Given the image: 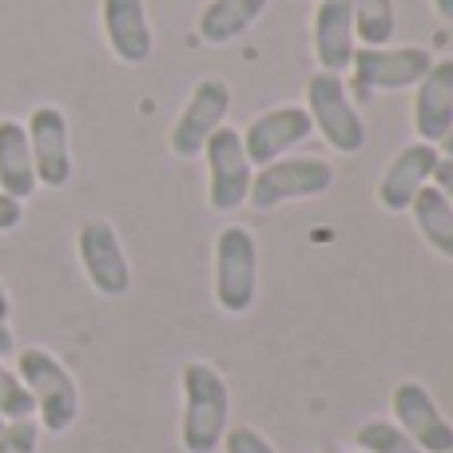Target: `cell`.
I'll return each instance as SVG.
<instances>
[{
  "instance_id": "obj_6",
  "label": "cell",
  "mask_w": 453,
  "mask_h": 453,
  "mask_svg": "<svg viewBox=\"0 0 453 453\" xmlns=\"http://www.w3.org/2000/svg\"><path fill=\"white\" fill-rule=\"evenodd\" d=\"M434 68V56L418 44L402 48H362L350 60V92H398V88H418L422 76Z\"/></svg>"
},
{
  "instance_id": "obj_22",
  "label": "cell",
  "mask_w": 453,
  "mask_h": 453,
  "mask_svg": "<svg viewBox=\"0 0 453 453\" xmlns=\"http://www.w3.org/2000/svg\"><path fill=\"white\" fill-rule=\"evenodd\" d=\"M36 414V402H32L28 386L20 382V374L0 362V422H20V418Z\"/></svg>"
},
{
  "instance_id": "obj_5",
  "label": "cell",
  "mask_w": 453,
  "mask_h": 453,
  "mask_svg": "<svg viewBox=\"0 0 453 453\" xmlns=\"http://www.w3.org/2000/svg\"><path fill=\"white\" fill-rule=\"evenodd\" d=\"M306 116L338 156H354L366 148V124L350 100V88L334 72H314L306 80Z\"/></svg>"
},
{
  "instance_id": "obj_14",
  "label": "cell",
  "mask_w": 453,
  "mask_h": 453,
  "mask_svg": "<svg viewBox=\"0 0 453 453\" xmlns=\"http://www.w3.org/2000/svg\"><path fill=\"white\" fill-rule=\"evenodd\" d=\"M100 24L104 40L116 52V60L140 68L156 52V36H151L148 4L143 0H100Z\"/></svg>"
},
{
  "instance_id": "obj_4",
  "label": "cell",
  "mask_w": 453,
  "mask_h": 453,
  "mask_svg": "<svg viewBox=\"0 0 453 453\" xmlns=\"http://www.w3.org/2000/svg\"><path fill=\"white\" fill-rule=\"evenodd\" d=\"M334 188V167L319 156H282L274 164L258 167L250 180L247 203L255 211H274L282 203H298V199H319Z\"/></svg>"
},
{
  "instance_id": "obj_21",
  "label": "cell",
  "mask_w": 453,
  "mask_h": 453,
  "mask_svg": "<svg viewBox=\"0 0 453 453\" xmlns=\"http://www.w3.org/2000/svg\"><path fill=\"white\" fill-rule=\"evenodd\" d=\"M354 446H358V453H426L422 446H414L394 422H386V418H370V422H362L358 430H354Z\"/></svg>"
},
{
  "instance_id": "obj_9",
  "label": "cell",
  "mask_w": 453,
  "mask_h": 453,
  "mask_svg": "<svg viewBox=\"0 0 453 453\" xmlns=\"http://www.w3.org/2000/svg\"><path fill=\"white\" fill-rule=\"evenodd\" d=\"M76 255H80V266H84L96 295L124 298L127 290H132V263H127V250H124V242H119V231L108 219L80 223Z\"/></svg>"
},
{
  "instance_id": "obj_10",
  "label": "cell",
  "mask_w": 453,
  "mask_h": 453,
  "mask_svg": "<svg viewBox=\"0 0 453 453\" xmlns=\"http://www.w3.org/2000/svg\"><path fill=\"white\" fill-rule=\"evenodd\" d=\"M390 410H394V426L414 446H422L426 453H453V426L422 382L406 378V382L394 386Z\"/></svg>"
},
{
  "instance_id": "obj_11",
  "label": "cell",
  "mask_w": 453,
  "mask_h": 453,
  "mask_svg": "<svg viewBox=\"0 0 453 453\" xmlns=\"http://www.w3.org/2000/svg\"><path fill=\"white\" fill-rule=\"evenodd\" d=\"M242 151H247L250 167H266L274 159H282L287 151H295L298 143H306L314 135V124L306 116L303 104H282V108H271L263 116H255L247 127H242Z\"/></svg>"
},
{
  "instance_id": "obj_17",
  "label": "cell",
  "mask_w": 453,
  "mask_h": 453,
  "mask_svg": "<svg viewBox=\"0 0 453 453\" xmlns=\"http://www.w3.org/2000/svg\"><path fill=\"white\" fill-rule=\"evenodd\" d=\"M36 167H32L28 132L20 119H0V191L12 199H28L36 191Z\"/></svg>"
},
{
  "instance_id": "obj_1",
  "label": "cell",
  "mask_w": 453,
  "mask_h": 453,
  "mask_svg": "<svg viewBox=\"0 0 453 453\" xmlns=\"http://www.w3.org/2000/svg\"><path fill=\"white\" fill-rule=\"evenodd\" d=\"M183 418H180V446L183 453H215L223 446L226 422H231V390L226 378L211 362H183Z\"/></svg>"
},
{
  "instance_id": "obj_3",
  "label": "cell",
  "mask_w": 453,
  "mask_h": 453,
  "mask_svg": "<svg viewBox=\"0 0 453 453\" xmlns=\"http://www.w3.org/2000/svg\"><path fill=\"white\" fill-rule=\"evenodd\" d=\"M211 287L223 314H247L258 295V242L247 226L226 223L215 234Z\"/></svg>"
},
{
  "instance_id": "obj_28",
  "label": "cell",
  "mask_w": 453,
  "mask_h": 453,
  "mask_svg": "<svg viewBox=\"0 0 453 453\" xmlns=\"http://www.w3.org/2000/svg\"><path fill=\"white\" fill-rule=\"evenodd\" d=\"M434 8H438L441 20H449V24H453V0H434Z\"/></svg>"
},
{
  "instance_id": "obj_26",
  "label": "cell",
  "mask_w": 453,
  "mask_h": 453,
  "mask_svg": "<svg viewBox=\"0 0 453 453\" xmlns=\"http://www.w3.org/2000/svg\"><path fill=\"white\" fill-rule=\"evenodd\" d=\"M20 219H24V203L0 191V231H16V226H20Z\"/></svg>"
},
{
  "instance_id": "obj_13",
  "label": "cell",
  "mask_w": 453,
  "mask_h": 453,
  "mask_svg": "<svg viewBox=\"0 0 453 453\" xmlns=\"http://www.w3.org/2000/svg\"><path fill=\"white\" fill-rule=\"evenodd\" d=\"M438 159H441V151L434 148V143H422V140L406 143V148L390 159V167L382 172V180H378V207L390 211V215L410 211V203L418 199V191L434 180Z\"/></svg>"
},
{
  "instance_id": "obj_18",
  "label": "cell",
  "mask_w": 453,
  "mask_h": 453,
  "mask_svg": "<svg viewBox=\"0 0 453 453\" xmlns=\"http://www.w3.org/2000/svg\"><path fill=\"white\" fill-rule=\"evenodd\" d=\"M271 0H207L203 12H199V40L211 48H223V44H234L258 16L266 12Z\"/></svg>"
},
{
  "instance_id": "obj_12",
  "label": "cell",
  "mask_w": 453,
  "mask_h": 453,
  "mask_svg": "<svg viewBox=\"0 0 453 453\" xmlns=\"http://www.w3.org/2000/svg\"><path fill=\"white\" fill-rule=\"evenodd\" d=\"M32 148V167H36L40 188H68L72 180V135L68 116L56 104H40L24 124Z\"/></svg>"
},
{
  "instance_id": "obj_7",
  "label": "cell",
  "mask_w": 453,
  "mask_h": 453,
  "mask_svg": "<svg viewBox=\"0 0 453 453\" xmlns=\"http://www.w3.org/2000/svg\"><path fill=\"white\" fill-rule=\"evenodd\" d=\"M226 111H231V84L219 76H203L196 88H191L180 119L172 124V135H167L172 156H180V159L203 156V143L223 127Z\"/></svg>"
},
{
  "instance_id": "obj_15",
  "label": "cell",
  "mask_w": 453,
  "mask_h": 453,
  "mask_svg": "<svg viewBox=\"0 0 453 453\" xmlns=\"http://www.w3.org/2000/svg\"><path fill=\"white\" fill-rule=\"evenodd\" d=\"M414 132L434 148L453 132V60H434L414 88Z\"/></svg>"
},
{
  "instance_id": "obj_30",
  "label": "cell",
  "mask_w": 453,
  "mask_h": 453,
  "mask_svg": "<svg viewBox=\"0 0 453 453\" xmlns=\"http://www.w3.org/2000/svg\"><path fill=\"white\" fill-rule=\"evenodd\" d=\"M326 453H338V449H326Z\"/></svg>"
},
{
  "instance_id": "obj_25",
  "label": "cell",
  "mask_w": 453,
  "mask_h": 453,
  "mask_svg": "<svg viewBox=\"0 0 453 453\" xmlns=\"http://www.w3.org/2000/svg\"><path fill=\"white\" fill-rule=\"evenodd\" d=\"M16 350L12 342V303H8V287L0 282V362Z\"/></svg>"
},
{
  "instance_id": "obj_24",
  "label": "cell",
  "mask_w": 453,
  "mask_h": 453,
  "mask_svg": "<svg viewBox=\"0 0 453 453\" xmlns=\"http://www.w3.org/2000/svg\"><path fill=\"white\" fill-rule=\"evenodd\" d=\"M223 449L226 453H279L255 426H226L223 434Z\"/></svg>"
},
{
  "instance_id": "obj_29",
  "label": "cell",
  "mask_w": 453,
  "mask_h": 453,
  "mask_svg": "<svg viewBox=\"0 0 453 453\" xmlns=\"http://www.w3.org/2000/svg\"><path fill=\"white\" fill-rule=\"evenodd\" d=\"M441 156H446V159H453V132L446 135V140H441Z\"/></svg>"
},
{
  "instance_id": "obj_8",
  "label": "cell",
  "mask_w": 453,
  "mask_h": 453,
  "mask_svg": "<svg viewBox=\"0 0 453 453\" xmlns=\"http://www.w3.org/2000/svg\"><path fill=\"white\" fill-rule=\"evenodd\" d=\"M203 156H207V203L211 211L231 215L247 203L250 196V159L242 151V135L239 127H219L211 140L203 143Z\"/></svg>"
},
{
  "instance_id": "obj_19",
  "label": "cell",
  "mask_w": 453,
  "mask_h": 453,
  "mask_svg": "<svg viewBox=\"0 0 453 453\" xmlns=\"http://www.w3.org/2000/svg\"><path fill=\"white\" fill-rule=\"evenodd\" d=\"M410 215H414V226L426 247L438 250L441 258L453 263V207L441 199V191L434 188V183H426V188L418 191V199L410 203Z\"/></svg>"
},
{
  "instance_id": "obj_31",
  "label": "cell",
  "mask_w": 453,
  "mask_h": 453,
  "mask_svg": "<svg viewBox=\"0 0 453 453\" xmlns=\"http://www.w3.org/2000/svg\"><path fill=\"white\" fill-rule=\"evenodd\" d=\"M0 430H4V422H0Z\"/></svg>"
},
{
  "instance_id": "obj_16",
  "label": "cell",
  "mask_w": 453,
  "mask_h": 453,
  "mask_svg": "<svg viewBox=\"0 0 453 453\" xmlns=\"http://www.w3.org/2000/svg\"><path fill=\"white\" fill-rule=\"evenodd\" d=\"M354 52H358V36H354L350 0H319V8H314V56H319V72L342 76L350 68Z\"/></svg>"
},
{
  "instance_id": "obj_2",
  "label": "cell",
  "mask_w": 453,
  "mask_h": 453,
  "mask_svg": "<svg viewBox=\"0 0 453 453\" xmlns=\"http://www.w3.org/2000/svg\"><path fill=\"white\" fill-rule=\"evenodd\" d=\"M16 374L28 386L32 402H36L40 426H44L48 434H68L72 426H76L80 386L56 354L40 350V346H28V350H20V358H16Z\"/></svg>"
},
{
  "instance_id": "obj_20",
  "label": "cell",
  "mask_w": 453,
  "mask_h": 453,
  "mask_svg": "<svg viewBox=\"0 0 453 453\" xmlns=\"http://www.w3.org/2000/svg\"><path fill=\"white\" fill-rule=\"evenodd\" d=\"M350 16L362 48H386L394 40V28H398L394 0H350Z\"/></svg>"
},
{
  "instance_id": "obj_23",
  "label": "cell",
  "mask_w": 453,
  "mask_h": 453,
  "mask_svg": "<svg viewBox=\"0 0 453 453\" xmlns=\"http://www.w3.org/2000/svg\"><path fill=\"white\" fill-rule=\"evenodd\" d=\"M36 446H40V426L32 418L4 422V430H0V453H36Z\"/></svg>"
},
{
  "instance_id": "obj_27",
  "label": "cell",
  "mask_w": 453,
  "mask_h": 453,
  "mask_svg": "<svg viewBox=\"0 0 453 453\" xmlns=\"http://www.w3.org/2000/svg\"><path fill=\"white\" fill-rule=\"evenodd\" d=\"M430 183L441 191V199H446V203L453 207V159H446V156L438 159V167H434V180H430Z\"/></svg>"
}]
</instances>
